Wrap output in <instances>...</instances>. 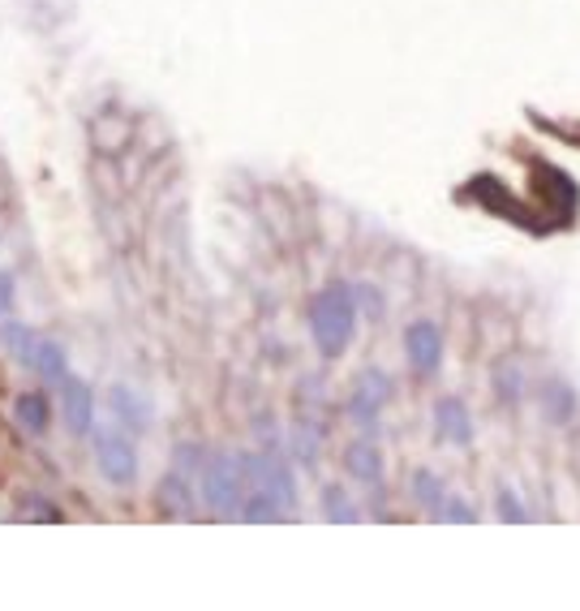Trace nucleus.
Instances as JSON below:
<instances>
[{
  "label": "nucleus",
  "instance_id": "obj_15",
  "mask_svg": "<svg viewBox=\"0 0 580 611\" xmlns=\"http://www.w3.org/2000/svg\"><path fill=\"white\" fill-rule=\"evenodd\" d=\"M435 521L438 525H473L478 512L465 504V496H443L435 504Z\"/></svg>",
  "mask_w": 580,
  "mask_h": 611
},
{
  "label": "nucleus",
  "instance_id": "obj_11",
  "mask_svg": "<svg viewBox=\"0 0 580 611\" xmlns=\"http://www.w3.org/2000/svg\"><path fill=\"white\" fill-rule=\"evenodd\" d=\"M193 478L186 474H177V469H168L164 478H159V487H155V500H159V509L168 512V516H193Z\"/></svg>",
  "mask_w": 580,
  "mask_h": 611
},
{
  "label": "nucleus",
  "instance_id": "obj_21",
  "mask_svg": "<svg viewBox=\"0 0 580 611\" xmlns=\"http://www.w3.org/2000/svg\"><path fill=\"white\" fill-rule=\"evenodd\" d=\"M13 310V276H4L0 271V319Z\"/></svg>",
  "mask_w": 580,
  "mask_h": 611
},
{
  "label": "nucleus",
  "instance_id": "obj_10",
  "mask_svg": "<svg viewBox=\"0 0 580 611\" xmlns=\"http://www.w3.org/2000/svg\"><path fill=\"white\" fill-rule=\"evenodd\" d=\"M44 384H65L69 379V357H65V349L56 345V341H44V336H35V345L26 349V357H22Z\"/></svg>",
  "mask_w": 580,
  "mask_h": 611
},
{
  "label": "nucleus",
  "instance_id": "obj_12",
  "mask_svg": "<svg viewBox=\"0 0 580 611\" xmlns=\"http://www.w3.org/2000/svg\"><path fill=\"white\" fill-rule=\"evenodd\" d=\"M108 406H112V413H116L130 431H146L150 418H155L150 401H146L143 392H134V388H112V392H108Z\"/></svg>",
  "mask_w": 580,
  "mask_h": 611
},
{
  "label": "nucleus",
  "instance_id": "obj_8",
  "mask_svg": "<svg viewBox=\"0 0 580 611\" xmlns=\"http://www.w3.org/2000/svg\"><path fill=\"white\" fill-rule=\"evenodd\" d=\"M435 435L438 444H451V448L473 444V413L460 397H443L435 406Z\"/></svg>",
  "mask_w": 580,
  "mask_h": 611
},
{
  "label": "nucleus",
  "instance_id": "obj_14",
  "mask_svg": "<svg viewBox=\"0 0 580 611\" xmlns=\"http://www.w3.org/2000/svg\"><path fill=\"white\" fill-rule=\"evenodd\" d=\"M323 516L336 521V525H353L361 512L353 509V500H348L344 487H323Z\"/></svg>",
  "mask_w": 580,
  "mask_h": 611
},
{
  "label": "nucleus",
  "instance_id": "obj_6",
  "mask_svg": "<svg viewBox=\"0 0 580 611\" xmlns=\"http://www.w3.org/2000/svg\"><path fill=\"white\" fill-rule=\"evenodd\" d=\"M60 418L69 426V435L87 440L96 435V392L87 379H65V392H60Z\"/></svg>",
  "mask_w": 580,
  "mask_h": 611
},
{
  "label": "nucleus",
  "instance_id": "obj_17",
  "mask_svg": "<svg viewBox=\"0 0 580 611\" xmlns=\"http://www.w3.org/2000/svg\"><path fill=\"white\" fill-rule=\"evenodd\" d=\"M413 496H417L422 504H431V509H435V504H438V500H443V496H447V491L438 487V478H435V474H431V469H422V474L413 478Z\"/></svg>",
  "mask_w": 580,
  "mask_h": 611
},
{
  "label": "nucleus",
  "instance_id": "obj_4",
  "mask_svg": "<svg viewBox=\"0 0 580 611\" xmlns=\"http://www.w3.org/2000/svg\"><path fill=\"white\" fill-rule=\"evenodd\" d=\"M91 440H96L99 478L108 487H134V478H138V448H134V440L125 431H108V426L96 431Z\"/></svg>",
  "mask_w": 580,
  "mask_h": 611
},
{
  "label": "nucleus",
  "instance_id": "obj_20",
  "mask_svg": "<svg viewBox=\"0 0 580 611\" xmlns=\"http://www.w3.org/2000/svg\"><path fill=\"white\" fill-rule=\"evenodd\" d=\"M22 516H31V521H60V512L48 509V504H44L40 496H31V504L22 509Z\"/></svg>",
  "mask_w": 580,
  "mask_h": 611
},
{
  "label": "nucleus",
  "instance_id": "obj_9",
  "mask_svg": "<svg viewBox=\"0 0 580 611\" xmlns=\"http://www.w3.org/2000/svg\"><path fill=\"white\" fill-rule=\"evenodd\" d=\"M344 469H348V478H357V482H366V487H379L383 482V448L375 444V440H353L348 448H344Z\"/></svg>",
  "mask_w": 580,
  "mask_h": 611
},
{
  "label": "nucleus",
  "instance_id": "obj_7",
  "mask_svg": "<svg viewBox=\"0 0 580 611\" xmlns=\"http://www.w3.org/2000/svg\"><path fill=\"white\" fill-rule=\"evenodd\" d=\"M387 397H391V379H387L383 370H361L357 375V388L348 397V418H357L361 426H370L383 413Z\"/></svg>",
  "mask_w": 580,
  "mask_h": 611
},
{
  "label": "nucleus",
  "instance_id": "obj_1",
  "mask_svg": "<svg viewBox=\"0 0 580 611\" xmlns=\"http://www.w3.org/2000/svg\"><path fill=\"white\" fill-rule=\"evenodd\" d=\"M353 327H357V289H348L344 280H332L314 293L310 302V341L323 357H339L353 345Z\"/></svg>",
  "mask_w": 580,
  "mask_h": 611
},
{
  "label": "nucleus",
  "instance_id": "obj_19",
  "mask_svg": "<svg viewBox=\"0 0 580 611\" xmlns=\"http://www.w3.org/2000/svg\"><path fill=\"white\" fill-rule=\"evenodd\" d=\"M292 444H297V457H301V460L319 457V440H314L305 426H297V431H292Z\"/></svg>",
  "mask_w": 580,
  "mask_h": 611
},
{
  "label": "nucleus",
  "instance_id": "obj_2",
  "mask_svg": "<svg viewBox=\"0 0 580 611\" xmlns=\"http://www.w3.org/2000/svg\"><path fill=\"white\" fill-rule=\"evenodd\" d=\"M198 482H202V504L215 516H242L249 487H245V465L237 453H228V448L207 453V465H202Z\"/></svg>",
  "mask_w": 580,
  "mask_h": 611
},
{
  "label": "nucleus",
  "instance_id": "obj_18",
  "mask_svg": "<svg viewBox=\"0 0 580 611\" xmlns=\"http://www.w3.org/2000/svg\"><path fill=\"white\" fill-rule=\"evenodd\" d=\"M499 516H503L507 525H521V521H529V512H525V504L516 500V491H512V487H499Z\"/></svg>",
  "mask_w": 580,
  "mask_h": 611
},
{
  "label": "nucleus",
  "instance_id": "obj_3",
  "mask_svg": "<svg viewBox=\"0 0 580 611\" xmlns=\"http://www.w3.org/2000/svg\"><path fill=\"white\" fill-rule=\"evenodd\" d=\"M242 465H245V487L258 491V496H267V500H276L292 516V509H297V478H292L289 460L280 457V448L245 453Z\"/></svg>",
  "mask_w": 580,
  "mask_h": 611
},
{
  "label": "nucleus",
  "instance_id": "obj_5",
  "mask_svg": "<svg viewBox=\"0 0 580 611\" xmlns=\"http://www.w3.org/2000/svg\"><path fill=\"white\" fill-rule=\"evenodd\" d=\"M404 357H409L413 375H422V379L438 375V366H443V332H438V323L413 319L404 327Z\"/></svg>",
  "mask_w": 580,
  "mask_h": 611
},
{
  "label": "nucleus",
  "instance_id": "obj_16",
  "mask_svg": "<svg viewBox=\"0 0 580 611\" xmlns=\"http://www.w3.org/2000/svg\"><path fill=\"white\" fill-rule=\"evenodd\" d=\"M202 465H207V448H202V444H177V453H172V469H177V474L198 478Z\"/></svg>",
  "mask_w": 580,
  "mask_h": 611
},
{
  "label": "nucleus",
  "instance_id": "obj_13",
  "mask_svg": "<svg viewBox=\"0 0 580 611\" xmlns=\"http://www.w3.org/2000/svg\"><path fill=\"white\" fill-rule=\"evenodd\" d=\"M13 418H18L22 431L44 435V431L52 426V401L44 397V392H22V397L13 401Z\"/></svg>",
  "mask_w": 580,
  "mask_h": 611
}]
</instances>
